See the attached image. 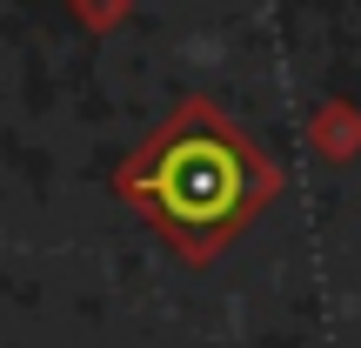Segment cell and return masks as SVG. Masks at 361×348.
Instances as JSON below:
<instances>
[{"instance_id": "cell-1", "label": "cell", "mask_w": 361, "mask_h": 348, "mask_svg": "<svg viewBox=\"0 0 361 348\" xmlns=\"http://www.w3.org/2000/svg\"><path fill=\"white\" fill-rule=\"evenodd\" d=\"M234 194H241V168L207 141L174 148L168 168H161V201H168L174 221H221L234 208Z\"/></svg>"}]
</instances>
